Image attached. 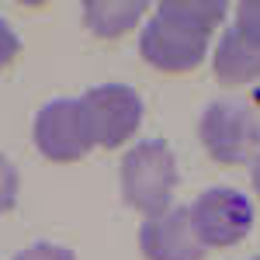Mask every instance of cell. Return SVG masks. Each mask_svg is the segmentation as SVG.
Returning a JSON list of instances; mask_svg holds the SVG:
<instances>
[{"mask_svg":"<svg viewBox=\"0 0 260 260\" xmlns=\"http://www.w3.org/2000/svg\"><path fill=\"white\" fill-rule=\"evenodd\" d=\"M174 187H177V160L163 139H146L125 153L121 194L136 212H142L146 219L163 215L174 205Z\"/></svg>","mask_w":260,"mask_h":260,"instance_id":"6da1fadb","label":"cell"},{"mask_svg":"<svg viewBox=\"0 0 260 260\" xmlns=\"http://www.w3.org/2000/svg\"><path fill=\"white\" fill-rule=\"evenodd\" d=\"M198 136L215 163H243L260 153V118L246 101H212L201 111Z\"/></svg>","mask_w":260,"mask_h":260,"instance_id":"7a4b0ae2","label":"cell"},{"mask_svg":"<svg viewBox=\"0 0 260 260\" xmlns=\"http://www.w3.org/2000/svg\"><path fill=\"white\" fill-rule=\"evenodd\" d=\"M77 101H80L83 128H87L94 146L115 149V146L128 142L139 132L142 98L136 87H128V83H101V87H90Z\"/></svg>","mask_w":260,"mask_h":260,"instance_id":"3957f363","label":"cell"},{"mask_svg":"<svg viewBox=\"0 0 260 260\" xmlns=\"http://www.w3.org/2000/svg\"><path fill=\"white\" fill-rule=\"evenodd\" d=\"M194 236L205 250L212 246H236L253 229V205L236 187H208L194 205H187Z\"/></svg>","mask_w":260,"mask_h":260,"instance_id":"277c9868","label":"cell"},{"mask_svg":"<svg viewBox=\"0 0 260 260\" xmlns=\"http://www.w3.org/2000/svg\"><path fill=\"white\" fill-rule=\"evenodd\" d=\"M208 42L212 35L191 31L163 14H153L139 31V52L149 66H156L163 73H184V70H194L208 56Z\"/></svg>","mask_w":260,"mask_h":260,"instance_id":"5b68a950","label":"cell"},{"mask_svg":"<svg viewBox=\"0 0 260 260\" xmlns=\"http://www.w3.org/2000/svg\"><path fill=\"white\" fill-rule=\"evenodd\" d=\"M35 146L45 160H56V163H73L87 156L94 149V142L83 128L80 101L56 98L49 104H42V111L35 115Z\"/></svg>","mask_w":260,"mask_h":260,"instance_id":"8992f818","label":"cell"},{"mask_svg":"<svg viewBox=\"0 0 260 260\" xmlns=\"http://www.w3.org/2000/svg\"><path fill=\"white\" fill-rule=\"evenodd\" d=\"M139 250L146 260H201L205 246L194 236L187 205H170L163 215L142 222Z\"/></svg>","mask_w":260,"mask_h":260,"instance_id":"52a82bcc","label":"cell"},{"mask_svg":"<svg viewBox=\"0 0 260 260\" xmlns=\"http://www.w3.org/2000/svg\"><path fill=\"white\" fill-rule=\"evenodd\" d=\"M212 66H215V77L225 87H240L260 77V42L243 35L236 24L222 28L219 42L212 49Z\"/></svg>","mask_w":260,"mask_h":260,"instance_id":"ba28073f","label":"cell"},{"mask_svg":"<svg viewBox=\"0 0 260 260\" xmlns=\"http://www.w3.org/2000/svg\"><path fill=\"white\" fill-rule=\"evenodd\" d=\"M146 0H87L83 4V24L101 39H118L132 31L146 14Z\"/></svg>","mask_w":260,"mask_h":260,"instance_id":"9c48e42d","label":"cell"},{"mask_svg":"<svg viewBox=\"0 0 260 260\" xmlns=\"http://www.w3.org/2000/svg\"><path fill=\"white\" fill-rule=\"evenodd\" d=\"M225 11L229 7L222 0H167V4L156 7V14L177 21V24L191 28V31H201V35H212L222 24Z\"/></svg>","mask_w":260,"mask_h":260,"instance_id":"30bf717a","label":"cell"},{"mask_svg":"<svg viewBox=\"0 0 260 260\" xmlns=\"http://www.w3.org/2000/svg\"><path fill=\"white\" fill-rule=\"evenodd\" d=\"M14 205H18V170L0 153V215L11 212Z\"/></svg>","mask_w":260,"mask_h":260,"instance_id":"8fae6325","label":"cell"},{"mask_svg":"<svg viewBox=\"0 0 260 260\" xmlns=\"http://www.w3.org/2000/svg\"><path fill=\"white\" fill-rule=\"evenodd\" d=\"M233 24L240 28L243 35L260 42V0H243V4H236V21Z\"/></svg>","mask_w":260,"mask_h":260,"instance_id":"7c38bea8","label":"cell"},{"mask_svg":"<svg viewBox=\"0 0 260 260\" xmlns=\"http://www.w3.org/2000/svg\"><path fill=\"white\" fill-rule=\"evenodd\" d=\"M14 260H77V257H73V250L56 246V243H35V246L21 250Z\"/></svg>","mask_w":260,"mask_h":260,"instance_id":"4fadbf2b","label":"cell"},{"mask_svg":"<svg viewBox=\"0 0 260 260\" xmlns=\"http://www.w3.org/2000/svg\"><path fill=\"white\" fill-rule=\"evenodd\" d=\"M21 52V39H18V31L7 24V21L0 18V70L7 66V62H14V56Z\"/></svg>","mask_w":260,"mask_h":260,"instance_id":"5bb4252c","label":"cell"},{"mask_svg":"<svg viewBox=\"0 0 260 260\" xmlns=\"http://www.w3.org/2000/svg\"><path fill=\"white\" fill-rule=\"evenodd\" d=\"M250 177H253V187H257V194H260V153L253 156V170H250Z\"/></svg>","mask_w":260,"mask_h":260,"instance_id":"9a60e30c","label":"cell"},{"mask_svg":"<svg viewBox=\"0 0 260 260\" xmlns=\"http://www.w3.org/2000/svg\"><path fill=\"white\" fill-rule=\"evenodd\" d=\"M253 260H260V257H253Z\"/></svg>","mask_w":260,"mask_h":260,"instance_id":"2e32d148","label":"cell"}]
</instances>
